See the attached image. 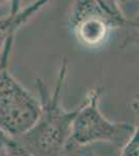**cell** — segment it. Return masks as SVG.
<instances>
[{
    "instance_id": "277c9868",
    "label": "cell",
    "mask_w": 139,
    "mask_h": 156,
    "mask_svg": "<svg viewBox=\"0 0 139 156\" xmlns=\"http://www.w3.org/2000/svg\"><path fill=\"white\" fill-rule=\"evenodd\" d=\"M102 94V87H93L77 107L70 138L82 145L114 143L123 147L138 126L131 122H112L104 117L100 108Z\"/></svg>"
},
{
    "instance_id": "52a82bcc",
    "label": "cell",
    "mask_w": 139,
    "mask_h": 156,
    "mask_svg": "<svg viewBox=\"0 0 139 156\" xmlns=\"http://www.w3.org/2000/svg\"><path fill=\"white\" fill-rule=\"evenodd\" d=\"M120 156H139V134L138 128L134 131L125 145L122 147Z\"/></svg>"
},
{
    "instance_id": "7a4b0ae2",
    "label": "cell",
    "mask_w": 139,
    "mask_h": 156,
    "mask_svg": "<svg viewBox=\"0 0 139 156\" xmlns=\"http://www.w3.org/2000/svg\"><path fill=\"white\" fill-rule=\"evenodd\" d=\"M14 40L6 43L0 55V130L9 137L17 138L35 124L41 105L9 70Z\"/></svg>"
},
{
    "instance_id": "8992f818",
    "label": "cell",
    "mask_w": 139,
    "mask_h": 156,
    "mask_svg": "<svg viewBox=\"0 0 139 156\" xmlns=\"http://www.w3.org/2000/svg\"><path fill=\"white\" fill-rule=\"evenodd\" d=\"M62 156H98L92 145H82L69 138L64 146Z\"/></svg>"
},
{
    "instance_id": "5b68a950",
    "label": "cell",
    "mask_w": 139,
    "mask_h": 156,
    "mask_svg": "<svg viewBox=\"0 0 139 156\" xmlns=\"http://www.w3.org/2000/svg\"><path fill=\"white\" fill-rule=\"evenodd\" d=\"M50 0H34L30 5L21 7L20 0H12L9 14L0 18V55L6 43L15 39L17 31L24 26Z\"/></svg>"
},
{
    "instance_id": "3957f363",
    "label": "cell",
    "mask_w": 139,
    "mask_h": 156,
    "mask_svg": "<svg viewBox=\"0 0 139 156\" xmlns=\"http://www.w3.org/2000/svg\"><path fill=\"white\" fill-rule=\"evenodd\" d=\"M69 22L77 40L87 47L102 45L111 31L138 27L125 15L120 0H75Z\"/></svg>"
},
{
    "instance_id": "6da1fadb",
    "label": "cell",
    "mask_w": 139,
    "mask_h": 156,
    "mask_svg": "<svg viewBox=\"0 0 139 156\" xmlns=\"http://www.w3.org/2000/svg\"><path fill=\"white\" fill-rule=\"evenodd\" d=\"M68 71L65 58L59 70L56 87L52 93L42 79H36L41 114L35 124L26 133L15 138L31 156H62L69 140L72 123L77 112L64 109L61 104V90Z\"/></svg>"
},
{
    "instance_id": "ba28073f",
    "label": "cell",
    "mask_w": 139,
    "mask_h": 156,
    "mask_svg": "<svg viewBox=\"0 0 139 156\" xmlns=\"http://www.w3.org/2000/svg\"><path fill=\"white\" fill-rule=\"evenodd\" d=\"M5 156H31L28 152L25 151L24 148L17 143L15 138L11 137L6 148V154Z\"/></svg>"
},
{
    "instance_id": "9c48e42d",
    "label": "cell",
    "mask_w": 139,
    "mask_h": 156,
    "mask_svg": "<svg viewBox=\"0 0 139 156\" xmlns=\"http://www.w3.org/2000/svg\"><path fill=\"white\" fill-rule=\"evenodd\" d=\"M9 140L11 137L0 130V156H4L6 154V148Z\"/></svg>"
}]
</instances>
